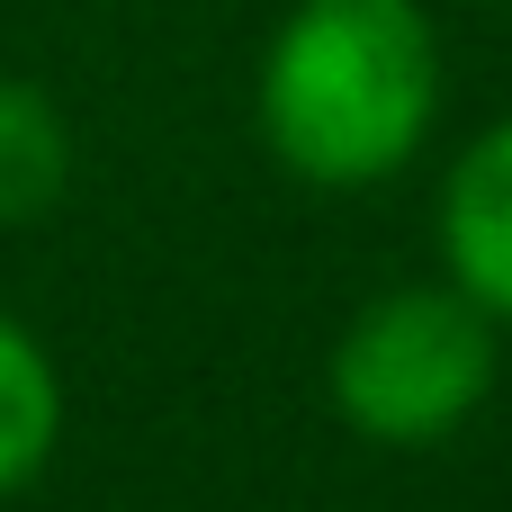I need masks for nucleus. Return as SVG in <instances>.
<instances>
[{
	"mask_svg": "<svg viewBox=\"0 0 512 512\" xmlns=\"http://www.w3.org/2000/svg\"><path fill=\"white\" fill-rule=\"evenodd\" d=\"M486 378H495L486 306H468L450 288L378 297L333 351V405L369 441H441V432H459L477 414Z\"/></svg>",
	"mask_w": 512,
	"mask_h": 512,
	"instance_id": "f03ea898",
	"label": "nucleus"
},
{
	"mask_svg": "<svg viewBox=\"0 0 512 512\" xmlns=\"http://www.w3.org/2000/svg\"><path fill=\"white\" fill-rule=\"evenodd\" d=\"M441 252L459 270V297L512 315V117L468 144V162L441 189Z\"/></svg>",
	"mask_w": 512,
	"mask_h": 512,
	"instance_id": "7ed1b4c3",
	"label": "nucleus"
},
{
	"mask_svg": "<svg viewBox=\"0 0 512 512\" xmlns=\"http://www.w3.org/2000/svg\"><path fill=\"white\" fill-rule=\"evenodd\" d=\"M441 108V45L414 0H297L261 63V135L297 180H387Z\"/></svg>",
	"mask_w": 512,
	"mask_h": 512,
	"instance_id": "f257e3e1",
	"label": "nucleus"
},
{
	"mask_svg": "<svg viewBox=\"0 0 512 512\" xmlns=\"http://www.w3.org/2000/svg\"><path fill=\"white\" fill-rule=\"evenodd\" d=\"M54 432H63L54 360L36 351V333H27V324H9V315H0V495H18V486L45 468Z\"/></svg>",
	"mask_w": 512,
	"mask_h": 512,
	"instance_id": "39448f33",
	"label": "nucleus"
},
{
	"mask_svg": "<svg viewBox=\"0 0 512 512\" xmlns=\"http://www.w3.org/2000/svg\"><path fill=\"white\" fill-rule=\"evenodd\" d=\"M72 180V135L54 117V99L36 81H9L0 72V225H27L63 198Z\"/></svg>",
	"mask_w": 512,
	"mask_h": 512,
	"instance_id": "20e7f679",
	"label": "nucleus"
}]
</instances>
